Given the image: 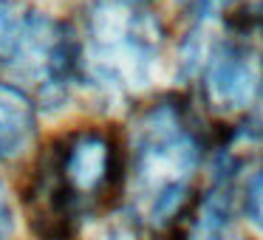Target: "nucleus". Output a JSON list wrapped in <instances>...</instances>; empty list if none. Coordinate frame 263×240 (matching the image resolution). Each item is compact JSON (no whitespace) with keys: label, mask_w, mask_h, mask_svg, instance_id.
Wrapping results in <instances>:
<instances>
[{"label":"nucleus","mask_w":263,"mask_h":240,"mask_svg":"<svg viewBox=\"0 0 263 240\" xmlns=\"http://www.w3.org/2000/svg\"><path fill=\"white\" fill-rule=\"evenodd\" d=\"M125 187L119 144L97 127L60 138L37 164L29 187V223L43 240H68L85 215Z\"/></svg>","instance_id":"obj_1"},{"label":"nucleus","mask_w":263,"mask_h":240,"mask_svg":"<svg viewBox=\"0 0 263 240\" xmlns=\"http://www.w3.org/2000/svg\"><path fill=\"white\" fill-rule=\"evenodd\" d=\"M201 164V142L187 110L176 102L147 108L133 125L125 189L142 226L167 229L184 215Z\"/></svg>","instance_id":"obj_2"},{"label":"nucleus","mask_w":263,"mask_h":240,"mask_svg":"<svg viewBox=\"0 0 263 240\" xmlns=\"http://www.w3.org/2000/svg\"><path fill=\"white\" fill-rule=\"evenodd\" d=\"M159 40V23L139 0H97L80 43V71L105 91L136 93L150 82Z\"/></svg>","instance_id":"obj_3"},{"label":"nucleus","mask_w":263,"mask_h":240,"mask_svg":"<svg viewBox=\"0 0 263 240\" xmlns=\"http://www.w3.org/2000/svg\"><path fill=\"white\" fill-rule=\"evenodd\" d=\"M3 63L17 79L34 85L43 102L54 105L63 99L74 74H80V40L57 20L26 12Z\"/></svg>","instance_id":"obj_4"},{"label":"nucleus","mask_w":263,"mask_h":240,"mask_svg":"<svg viewBox=\"0 0 263 240\" xmlns=\"http://www.w3.org/2000/svg\"><path fill=\"white\" fill-rule=\"evenodd\" d=\"M201 93L215 113H243L263 99V57L243 40H221L201 68Z\"/></svg>","instance_id":"obj_5"},{"label":"nucleus","mask_w":263,"mask_h":240,"mask_svg":"<svg viewBox=\"0 0 263 240\" xmlns=\"http://www.w3.org/2000/svg\"><path fill=\"white\" fill-rule=\"evenodd\" d=\"M37 130L34 102L17 85L0 82V161L26 153Z\"/></svg>","instance_id":"obj_6"},{"label":"nucleus","mask_w":263,"mask_h":240,"mask_svg":"<svg viewBox=\"0 0 263 240\" xmlns=\"http://www.w3.org/2000/svg\"><path fill=\"white\" fill-rule=\"evenodd\" d=\"M229 192H218V187H212L195 217L190 240H229Z\"/></svg>","instance_id":"obj_7"},{"label":"nucleus","mask_w":263,"mask_h":240,"mask_svg":"<svg viewBox=\"0 0 263 240\" xmlns=\"http://www.w3.org/2000/svg\"><path fill=\"white\" fill-rule=\"evenodd\" d=\"M26 14H17L14 0H0V59H6Z\"/></svg>","instance_id":"obj_8"},{"label":"nucleus","mask_w":263,"mask_h":240,"mask_svg":"<svg viewBox=\"0 0 263 240\" xmlns=\"http://www.w3.org/2000/svg\"><path fill=\"white\" fill-rule=\"evenodd\" d=\"M246 215L263 234V172L255 175V181L246 187Z\"/></svg>","instance_id":"obj_9"},{"label":"nucleus","mask_w":263,"mask_h":240,"mask_svg":"<svg viewBox=\"0 0 263 240\" xmlns=\"http://www.w3.org/2000/svg\"><path fill=\"white\" fill-rule=\"evenodd\" d=\"M232 0H193V17L195 20H210L218 17L223 9H229Z\"/></svg>","instance_id":"obj_10"},{"label":"nucleus","mask_w":263,"mask_h":240,"mask_svg":"<svg viewBox=\"0 0 263 240\" xmlns=\"http://www.w3.org/2000/svg\"><path fill=\"white\" fill-rule=\"evenodd\" d=\"M12 234V204H9V195L0 184V240H6Z\"/></svg>","instance_id":"obj_11"},{"label":"nucleus","mask_w":263,"mask_h":240,"mask_svg":"<svg viewBox=\"0 0 263 240\" xmlns=\"http://www.w3.org/2000/svg\"><path fill=\"white\" fill-rule=\"evenodd\" d=\"M255 20H257V23H263V12H260V14H255Z\"/></svg>","instance_id":"obj_12"},{"label":"nucleus","mask_w":263,"mask_h":240,"mask_svg":"<svg viewBox=\"0 0 263 240\" xmlns=\"http://www.w3.org/2000/svg\"><path fill=\"white\" fill-rule=\"evenodd\" d=\"M139 3H144V0H139Z\"/></svg>","instance_id":"obj_13"}]
</instances>
